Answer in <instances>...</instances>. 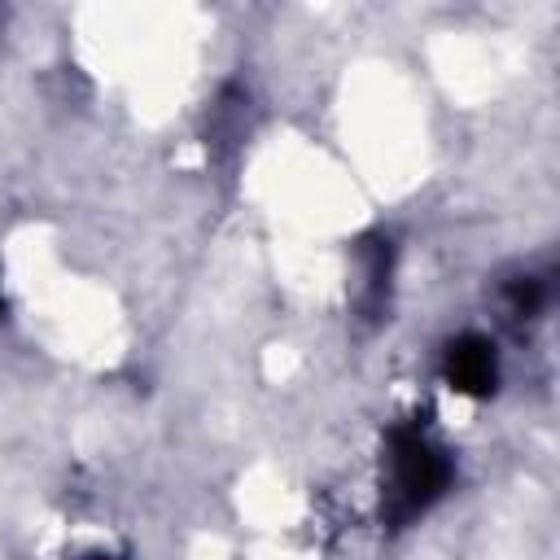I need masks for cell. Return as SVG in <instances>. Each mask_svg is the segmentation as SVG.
Segmentation results:
<instances>
[{"mask_svg": "<svg viewBox=\"0 0 560 560\" xmlns=\"http://www.w3.org/2000/svg\"><path fill=\"white\" fill-rule=\"evenodd\" d=\"M79 560H122V556H109V551H92V556H79Z\"/></svg>", "mask_w": 560, "mask_h": 560, "instance_id": "4", "label": "cell"}, {"mask_svg": "<svg viewBox=\"0 0 560 560\" xmlns=\"http://www.w3.org/2000/svg\"><path fill=\"white\" fill-rule=\"evenodd\" d=\"M442 381H446L455 394H468V398L494 394V385H499V354H494V341L481 337V332H459V337H451L446 350H442Z\"/></svg>", "mask_w": 560, "mask_h": 560, "instance_id": "2", "label": "cell"}, {"mask_svg": "<svg viewBox=\"0 0 560 560\" xmlns=\"http://www.w3.org/2000/svg\"><path fill=\"white\" fill-rule=\"evenodd\" d=\"M508 306H512L516 319H534V315L547 306V284H542L538 276H516V280L508 284Z\"/></svg>", "mask_w": 560, "mask_h": 560, "instance_id": "3", "label": "cell"}, {"mask_svg": "<svg viewBox=\"0 0 560 560\" xmlns=\"http://www.w3.org/2000/svg\"><path fill=\"white\" fill-rule=\"evenodd\" d=\"M385 512L389 521H411L420 512H429L455 477L451 455L420 429V424H398L389 429L385 442Z\"/></svg>", "mask_w": 560, "mask_h": 560, "instance_id": "1", "label": "cell"}]
</instances>
